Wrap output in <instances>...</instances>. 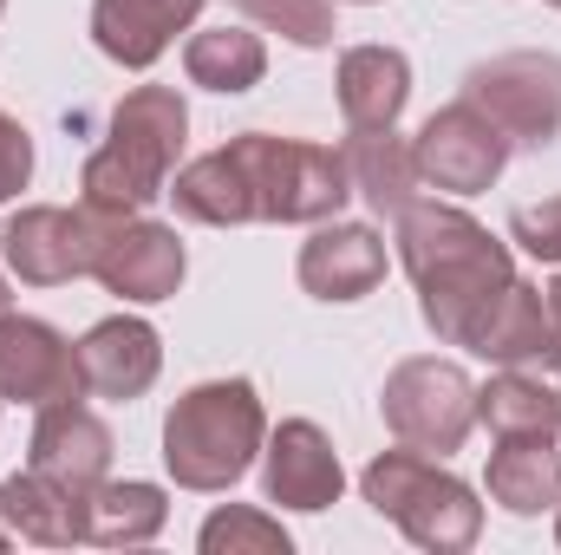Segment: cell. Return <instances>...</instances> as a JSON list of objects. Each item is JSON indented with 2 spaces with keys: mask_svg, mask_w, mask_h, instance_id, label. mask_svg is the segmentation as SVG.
Segmentation results:
<instances>
[{
  "mask_svg": "<svg viewBox=\"0 0 561 555\" xmlns=\"http://www.w3.org/2000/svg\"><path fill=\"white\" fill-rule=\"evenodd\" d=\"M399 262L419 287L424 327L444 347H470L477 320L490 314V301L516 281L510 249L463 209L450 203H412L399 216Z\"/></svg>",
  "mask_w": 561,
  "mask_h": 555,
  "instance_id": "1",
  "label": "cell"
},
{
  "mask_svg": "<svg viewBox=\"0 0 561 555\" xmlns=\"http://www.w3.org/2000/svg\"><path fill=\"white\" fill-rule=\"evenodd\" d=\"M183 138H190V112H183V99H176L170 86H138V92H125L118 112H112L105 144L85 157V177H79L85 209L118 216V223L138 216V209H150V203L170 190V170H176V157H183Z\"/></svg>",
  "mask_w": 561,
  "mask_h": 555,
  "instance_id": "2",
  "label": "cell"
},
{
  "mask_svg": "<svg viewBox=\"0 0 561 555\" xmlns=\"http://www.w3.org/2000/svg\"><path fill=\"white\" fill-rule=\"evenodd\" d=\"M268 444V418L249 380L190 386L163 418V464L183 490H229Z\"/></svg>",
  "mask_w": 561,
  "mask_h": 555,
  "instance_id": "3",
  "label": "cell"
},
{
  "mask_svg": "<svg viewBox=\"0 0 561 555\" xmlns=\"http://www.w3.org/2000/svg\"><path fill=\"white\" fill-rule=\"evenodd\" d=\"M359 490H366V503H373L379 517H392V523L431 555H457L483 536V503H477V490H470L463 477L437 471V464H431L424 451H412V444H405V451H379V457L366 464Z\"/></svg>",
  "mask_w": 561,
  "mask_h": 555,
  "instance_id": "4",
  "label": "cell"
},
{
  "mask_svg": "<svg viewBox=\"0 0 561 555\" xmlns=\"http://www.w3.org/2000/svg\"><path fill=\"white\" fill-rule=\"evenodd\" d=\"M229 157H236L242 177H249L255 223H333L340 203L353 196L346 157L327 150V144L242 132V138H229Z\"/></svg>",
  "mask_w": 561,
  "mask_h": 555,
  "instance_id": "5",
  "label": "cell"
},
{
  "mask_svg": "<svg viewBox=\"0 0 561 555\" xmlns=\"http://www.w3.org/2000/svg\"><path fill=\"white\" fill-rule=\"evenodd\" d=\"M379 412L392 424V438L399 444H412V451H457L463 438H470V424H477V386H470V373L463 366H450V360H399L392 366V380H386V393H379Z\"/></svg>",
  "mask_w": 561,
  "mask_h": 555,
  "instance_id": "6",
  "label": "cell"
},
{
  "mask_svg": "<svg viewBox=\"0 0 561 555\" xmlns=\"http://www.w3.org/2000/svg\"><path fill=\"white\" fill-rule=\"evenodd\" d=\"M118 216H99V209H59V203H33L20 216L0 223V256L7 269L26 281V287H59V281L92 275L105 236H112Z\"/></svg>",
  "mask_w": 561,
  "mask_h": 555,
  "instance_id": "7",
  "label": "cell"
},
{
  "mask_svg": "<svg viewBox=\"0 0 561 555\" xmlns=\"http://www.w3.org/2000/svg\"><path fill=\"white\" fill-rule=\"evenodd\" d=\"M463 99L490 112L510 144H556L561 138V59L556 53H496L470 66Z\"/></svg>",
  "mask_w": 561,
  "mask_h": 555,
  "instance_id": "8",
  "label": "cell"
},
{
  "mask_svg": "<svg viewBox=\"0 0 561 555\" xmlns=\"http://www.w3.org/2000/svg\"><path fill=\"white\" fill-rule=\"evenodd\" d=\"M412 150H419V177L431 190L477 196V190H490V183L503 177V163H510V132H503L490 112H477L470 99H457V105H444V112L424 118Z\"/></svg>",
  "mask_w": 561,
  "mask_h": 555,
  "instance_id": "9",
  "label": "cell"
},
{
  "mask_svg": "<svg viewBox=\"0 0 561 555\" xmlns=\"http://www.w3.org/2000/svg\"><path fill=\"white\" fill-rule=\"evenodd\" d=\"M0 399L33 406V412L59 399H85L79 347L33 314H0Z\"/></svg>",
  "mask_w": 561,
  "mask_h": 555,
  "instance_id": "10",
  "label": "cell"
},
{
  "mask_svg": "<svg viewBox=\"0 0 561 555\" xmlns=\"http://www.w3.org/2000/svg\"><path fill=\"white\" fill-rule=\"evenodd\" d=\"M340 490H346V471L333 438L313 418H287L262 451V497L280 510H327L340 503Z\"/></svg>",
  "mask_w": 561,
  "mask_h": 555,
  "instance_id": "11",
  "label": "cell"
},
{
  "mask_svg": "<svg viewBox=\"0 0 561 555\" xmlns=\"http://www.w3.org/2000/svg\"><path fill=\"white\" fill-rule=\"evenodd\" d=\"M183 242H176V229L170 223H144V216H125V223H112V236H105V249H99V262H92V275L105 281L118 301H170L176 287H183Z\"/></svg>",
  "mask_w": 561,
  "mask_h": 555,
  "instance_id": "12",
  "label": "cell"
},
{
  "mask_svg": "<svg viewBox=\"0 0 561 555\" xmlns=\"http://www.w3.org/2000/svg\"><path fill=\"white\" fill-rule=\"evenodd\" d=\"M33 471L66 484V490H99L105 471H112V424L79 406V399H59V406H39L33 424Z\"/></svg>",
  "mask_w": 561,
  "mask_h": 555,
  "instance_id": "13",
  "label": "cell"
},
{
  "mask_svg": "<svg viewBox=\"0 0 561 555\" xmlns=\"http://www.w3.org/2000/svg\"><path fill=\"white\" fill-rule=\"evenodd\" d=\"M79 366H85V393H99V399H144L150 386H157V373H163V340H157V327L138 320V314H112V320H99L85 340H79Z\"/></svg>",
  "mask_w": 561,
  "mask_h": 555,
  "instance_id": "14",
  "label": "cell"
},
{
  "mask_svg": "<svg viewBox=\"0 0 561 555\" xmlns=\"http://www.w3.org/2000/svg\"><path fill=\"white\" fill-rule=\"evenodd\" d=\"M386 281V242L366 223H320L300 249V287L313 301H366Z\"/></svg>",
  "mask_w": 561,
  "mask_h": 555,
  "instance_id": "15",
  "label": "cell"
},
{
  "mask_svg": "<svg viewBox=\"0 0 561 555\" xmlns=\"http://www.w3.org/2000/svg\"><path fill=\"white\" fill-rule=\"evenodd\" d=\"M196 13H203V0H92V39L105 59L144 72L170 53V39Z\"/></svg>",
  "mask_w": 561,
  "mask_h": 555,
  "instance_id": "16",
  "label": "cell"
},
{
  "mask_svg": "<svg viewBox=\"0 0 561 555\" xmlns=\"http://www.w3.org/2000/svg\"><path fill=\"white\" fill-rule=\"evenodd\" d=\"M470 353H483V360H496V366H556V327H549L542 287L510 281V287L490 301V314L477 320Z\"/></svg>",
  "mask_w": 561,
  "mask_h": 555,
  "instance_id": "17",
  "label": "cell"
},
{
  "mask_svg": "<svg viewBox=\"0 0 561 555\" xmlns=\"http://www.w3.org/2000/svg\"><path fill=\"white\" fill-rule=\"evenodd\" d=\"M340 112L353 132H386L399 125L405 99H412V59L399 46H353L340 53Z\"/></svg>",
  "mask_w": 561,
  "mask_h": 555,
  "instance_id": "18",
  "label": "cell"
},
{
  "mask_svg": "<svg viewBox=\"0 0 561 555\" xmlns=\"http://www.w3.org/2000/svg\"><path fill=\"white\" fill-rule=\"evenodd\" d=\"M0 523L7 536H26V543H46V550H72L85 543V497L39 477V471H13L0 484Z\"/></svg>",
  "mask_w": 561,
  "mask_h": 555,
  "instance_id": "19",
  "label": "cell"
},
{
  "mask_svg": "<svg viewBox=\"0 0 561 555\" xmlns=\"http://www.w3.org/2000/svg\"><path fill=\"white\" fill-rule=\"evenodd\" d=\"M346 177H353V196H366L379 216H405L419 203V150L412 138H399L392 125L386 132H353L346 138Z\"/></svg>",
  "mask_w": 561,
  "mask_h": 555,
  "instance_id": "20",
  "label": "cell"
},
{
  "mask_svg": "<svg viewBox=\"0 0 561 555\" xmlns=\"http://www.w3.org/2000/svg\"><path fill=\"white\" fill-rule=\"evenodd\" d=\"M163 196L176 203V216L209 223V229L255 223V196H249V177H242V163L229 157V144H222V150H209V157H196V163H183V170L170 177V190H163Z\"/></svg>",
  "mask_w": 561,
  "mask_h": 555,
  "instance_id": "21",
  "label": "cell"
},
{
  "mask_svg": "<svg viewBox=\"0 0 561 555\" xmlns=\"http://www.w3.org/2000/svg\"><path fill=\"white\" fill-rule=\"evenodd\" d=\"M490 497L510 517H542L561 503V451L556 438H503L490 457Z\"/></svg>",
  "mask_w": 561,
  "mask_h": 555,
  "instance_id": "22",
  "label": "cell"
},
{
  "mask_svg": "<svg viewBox=\"0 0 561 555\" xmlns=\"http://www.w3.org/2000/svg\"><path fill=\"white\" fill-rule=\"evenodd\" d=\"M163 523H170V503L157 484H112L105 477L99 490H85V543H99V550H138Z\"/></svg>",
  "mask_w": 561,
  "mask_h": 555,
  "instance_id": "23",
  "label": "cell"
},
{
  "mask_svg": "<svg viewBox=\"0 0 561 555\" xmlns=\"http://www.w3.org/2000/svg\"><path fill=\"white\" fill-rule=\"evenodd\" d=\"M477 418L496 438H556L561 431V393L549 380H529L523 366H503L490 386H477Z\"/></svg>",
  "mask_w": 561,
  "mask_h": 555,
  "instance_id": "24",
  "label": "cell"
},
{
  "mask_svg": "<svg viewBox=\"0 0 561 555\" xmlns=\"http://www.w3.org/2000/svg\"><path fill=\"white\" fill-rule=\"evenodd\" d=\"M183 72H190V86H203V92H249V86H262V72H268V46H262V33H249V26H203V33L183 46Z\"/></svg>",
  "mask_w": 561,
  "mask_h": 555,
  "instance_id": "25",
  "label": "cell"
},
{
  "mask_svg": "<svg viewBox=\"0 0 561 555\" xmlns=\"http://www.w3.org/2000/svg\"><path fill=\"white\" fill-rule=\"evenodd\" d=\"M203 555H287V530H280L268 510H249V503H229L203 523Z\"/></svg>",
  "mask_w": 561,
  "mask_h": 555,
  "instance_id": "26",
  "label": "cell"
},
{
  "mask_svg": "<svg viewBox=\"0 0 561 555\" xmlns=\"http://www.w3.org/2000/svg\"><path fill=\"white\" fill-rule=\"evenodd\" d=\"M242 20L262 33H280L294 46H333V0H236Z\"/></svg>",
  "mask_w": 561,
  "mask_h": 555,
  "instance_id": "27",
  "label": "cell"
},
{
  "mask_svg": "<svg viewBox=\"0 0 561 555\" xmlns=\"http://www.w3.org/2000/svg\"><path fill=\"white\" fill-rule=\"evenodd\" d=\"M510 236L536 256V262H561V196L549 203H529V209H516V223H510Z\"/></svg>",
  "mask_w": 561,
  "mask_h": 555,
  "instance_id": "28",
  "label": "cell"
},
{
  "mask_svg": "<svg viewBox=\"0 0 561 555\" xmlns=\"http://www.w3.org/2000/svg\"><path fill=\"white\" fill-rule=\"evenodd\" d=\"M26 177H33V138L20 118L0 112V203H13L26 190Z\"/></svg>",
  "mask_w": 561,
  "mask_h": 555,
  "instance_id": "29",
  "label": "cell"
},
{
  "mask_svg": "<svg viewBox=\"0 0 561 555\" xmlns=\"http://www.w3.org/2000/svg\"><path fill=\"white\" fill-rule=\"evenodd\" d=\"M549 327H556V366H561V275L549 287Z\"/></svg>",
  "mask_w": 561,
  "mask_h": 555,
  "instance_id": "30",
  "label": "cell"
},
{
  "mask_svg": "<svg viewBox=\"0 0 561 555\" xmlns=\"http://www.w3.org/2000/svg\"><path fill=\"white\" fill-rule=\"evenodd\" d=\"M0 314H13V294H7V281H0Z\"/></svg>",
  "mask_w": 561,
  "mask_h": 555,
  "instance_id": "31",
  "label": "cell"
},
{
  "mask_svg": "<svg viewBox=\"0 0 561 555\" xmlns=\"http://www.w3.org/2000/svg\"><path fill=\"white\" fill-rule=\"evenodd\" d=\"M0 543H7V523H0Z\"/></svg>",
  "mask_w": 561,
  "mask_h": 555,
  "instance_id": "32",
  "label": "cell"
},
{
  "mask_svg": "<svg viewBox=\"0 0 561 555\" xmlns=\"http://www.w3.org/2000/svg\"><path fill=\"white\" fill-rule=\"evenodd\" d=\"M556 543H561V523H556Z\"/></svg>",
  "mask_w": 561,
  "mask_h": 555,
  "instance_id": "33",
  "label": "cell"
},
{
  "mask_svg": "<svg viewBox=\"0 0 561 555\" xmlns=\"http://www.w3.org/2000/svg\"><path fill=\"white\" fill-rule=\"evenodd\" d=\"M0 13H7V0H0Z\"/></svg>",
  "mask_w": 561,
  "mask_h": 555,
  "instance_id": "34",
  "label": "cell"
},
{
  "mask_svg": "<svg viewBox=\"0 0 561 555\" xmlns=\"http://www.w3.org/2000/svg\"><path fill=\"white\" fill-rule=\"evenodd\" d=\"M359 7H373V0H359Z\"/></svg>",
  "mask_w": 561,
  "mask_h": 555,
  "instance_id": "35",
  "label": "cell"
},
{
  "mask_svg": "<svg viewBox=\"0 0 561 555\" xmlns=\"http://www.w3.org/2000/svg\"><path fill=\"white\" fill-rule=\"evenodd\" d=\"M549 7H561V0H549Z\"/></svg>",
  "mask_w": 561,
  "mask_h": 555,
  "instance_id": "36",
  "label": "cell"
}]
</instances>
